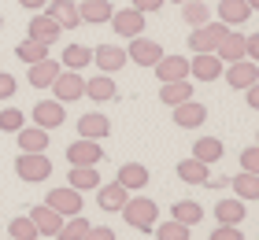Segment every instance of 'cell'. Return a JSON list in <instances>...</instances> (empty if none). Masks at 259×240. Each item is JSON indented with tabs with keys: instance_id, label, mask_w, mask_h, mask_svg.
I'll list each match as a JSON object with an SVG mask.
<instances>
[{
	"instance_id": "34",
	"label": "cell",
	"mask_w": 259,
	"mask_h": 240,
	"mask_svg": "<svg viewBox=\"0 0 259 240\" xmlns=\"http://www.w3.org/2000/svg\"><path fill=\"white\" fill-rule=\"evenodd\" d=\"M193 159H200V163H219L222 159V140L219 137H200L196 144H193Z\"/></svg>"
},
{
	"instance_id": "2",
	"label": "cell",
	"mask_w": 259,
	"mask_h": 240,
	"mask_svg": "<svg viewBox=\"0 0 259 240\" xmlns=\"http://www.w3.org/2000/svg\"><path fill=\"white\" fill-rule=\"evenodd\" d=\"M15 174L22 177V181L37 185V181H45V177H52V159H49L45 152H19Z\"/></svg>"
},
{
	"instance_id": "41",
	"label": "cell",
	"mask_w": 259,
	"mask_h": 240,
	"mask_svg": "<svg viewBox=\"0 0 259 240\" xmlns=\"http://www.w3.org/2000/svg\"><path fill=\"white\" fill-rule=\"evenodd\" d=\"M241 170L259 174V144H255V148H244V152H241Z\"/></svg>"
},
{
	"instance_id": "24",
	"label": "cell",
	"mask_w": 259,
	"mask_h": 240,
	"mask_svg": "<svg viewBox=\"0 0 259 240\" xmlns=\"http://www.w3.org/2000/svg\"><path fill=\"white\" fill-rule=\"evenodd\" d=\"M244 214H248V207H244V200H237V196L215 203V218H219V225H241Z\"/></svg>"
},
{
	"instance_id": "38",
	"label": "cell",
	"mask_w": 259,
	"mask_h": 240,
	"mask_svg": "<svg viewBox=\"0 0 259 240\" xmlns=\"http://www.w3.org/2000/svg\"><path fill=\"white\" fill-rule=\"evenodd\" d=\"M8 236L11 240H37V225L30 222V214H19V218L8 222Z\"/></svg>"
},
{
	"instance_id": "25",
	"label": "cell",
	"mask_w": 259,
	"mask_h": 240,
	"mask_svg": "<svg viewBox=\"0 0 259 240\" xmlns=\"http://www.w3.org/2000/svg\"><path fill=\"white\" fill-rule=\"evenodd\" d=\"M60 59H41V63H33L30 67V85L33 89H49L56 78H60Z\"/></svg>"
},
{
	"instance_id": "36",
	"label": "cell",
	"mask_w": 259,
	"mask_h": 240,
	"mask_svg": "<svg viewBox=\"0 0 259 240\" xmlns=\"http://www.w3.org/2000/svg\"><path fill=\"white\" fill-rule=\"evenodd\" d=\"M182 19L189 22V26H204V22H211V8L204 4V0H185L182 4Z\"/></svg>"
},
{
	"instance_id": "23",
	"label": "cell",
	"mask_w": 259,
	"mask_h": 240,
	"mask_svg": "<svg viewBox=\"0 0 259 240\" xmlns=\"http://www.w3.org/2000/svg\"><path fill=\"white\" fill-rule=\"evenodd\" d=\"M30 222L37 225V236H56L63 225V214H56L52 207H33L30 211Z\"/></svg>"
},
{
	"instance_id": "10",
	"label": "cell",
	"mask_w": 259,
	"mask_h": 240,
	"mask_svg": "<svg viewBox=\"0 0 259 240\" xmlns=\"http://www.w3.org/2000/svg\"><path fill=\"white\" fill-rule=\"evenodd\" d=\"M67 159H70V166H97V163L104 159V148H100V140L78 137V140L67 148Z\"/></svg>"
},
{
	"instance_id": "50",
	"label": "cell",
	"mask_w": 259,
	"mask_h": 240,
	"mask_svg": "<svg viewBox=\"0 0 259 240\" xmlns=\"http://www.w3.org/2000/svg\"><path fill=\"white\" fill-rule=\"evenodd\" d=\"M0 26H4V15H0Z\"/></svg>"
},
{
	"instance_id": "16",
	"label": "cell",
	"mask_w": 259,
	"mask_h": 240,
	"mask_svg": "<svg viewBox=\"0 0 259 240\" xmlns=\"http://www.w3.org/2000/svg\"><path fill=\"white\" fill-rule=\"evenodd\" d=\"M108 133H111V118H104L100 111H89V115L78 118V137H85V140H104Z\"/></svg>"
},
{
	"instance_id": "33",
	"label": "cell",
	"mask_w": 259,
	"mask_h": 240,
	"mask_svg": "<svg viewBox=\"0 0 259 240\" xmlns=\"http://www.w3.org/2000/svg\"><path fill=\"white\" fill-rule=\"evenodd\" d=\"M89 63H93V48H85V44H67V48H63L60 67H67V70H81V67H89Z\"/></svg>"
},
{
	"instance_id": "8",
	"label": "cell",
	"mask_w": 259,
	"mask_h": 240,
	"mask_svg": "<svg viewBox=\"0 0 259 240\" xmlns=\"http://www.w3.org/2000/svg\"><path fill=\"white\" fill-rule=\"evenodd\" d=\"M226 63L215 56V52H196V59H189V78L196 81H219Z\"/></svg>"
},
{
	"instance_id": "40",
	"label": "cell",
	"mask_w": 259,
	"mask_h": 240,
	"mask_svg": "<svg viewBox=\"0 0 259 240\" xmlns=\"http://www.w3.org/2000/svg\"><path fill=\"white\" fill-rule=\"evenodd\" d=\"M22 126H26V118H22L19 107H4V111H0V129H4V133H19Z\"/></svg>"
},
{
	"instance_id": "42",
	"label": "cell",
	"mask_w": 259,
	"mask_h": 240,
	"mask_svg": "<svg viewBox=\"0 0 259 240\" xmlns=\"http://www.w3.org/2000/svg\"><path fill=\"white\" fill-rule=\"evenodd\" d=\"M207 240H244V233H241V225H219Z\"/></svg>"
},
{
	"instance_id": "29",
	"label": "cell",
	"mask_w": 259,
	"mask_h": 240,
	"mask_svg": "<svg viewBox=\"0 0 259 240\" xmlns=\"http://www.w3.org/2000/svg\"><path fill=\"white\" fill-rule=\"evenodd\" d=\"M178 177H182V181L185 185H207V163H200V159H193V155H189V159H182L178 163Z\"/></svg>"
},
{
	"instance_id": "44",
	"label": "cell",
	"mask_w": 259,
	"mask_h": 240,
	"mask_svg": "<svg viewBox=\"0 0 259 240\" xmlns=\"http://www.w3.org/2000/svg\"><path fill=\"white\" fill-rule=\"evenodd\" d=\"M244 59H252V63H259V33H252V37H244Z\"/></svg>"
},
{
	"instance_id": "13",
	"label": "cell",
	"mask_w": 259,
	"mask_h": 240,
	"mask_svg": "<svg viewBox=\"0 0 259 240\" xmlns=\"http://www.w3.org/2000/svg\"><path fill=\"white\" fill-rule=\"evenodd\" d=\"M45 15H52L56 22H60V30H78L81 26L74 0H49V4H45Z\"/></svg>"
},
{
	"instance_id": "14",
	"label": "cell",
	"mask_w": 259,
	"mask_h": 240,
	"mask_svg": "<svg viewBox=\"0 0 259 240\" xmlns=\"http://www.w3.org/2000/svg\"><path fill=\"white\" fill-rule=\"evenodd\" d=\"M26 30H30L26 37H30V41H41V44H52V41L63 33V30H60V22H56L52 15H45V11L30 19V26H26Z\"/></svg>"
},
{
	"instance_id": "15",
	"label": "cell",
	"mask_w": 259,
	"mask_h": 240,
	"mask_svg": "<svg viewBox=\"0 0 259 240\" xmlns=\"http://www.w3.org/2000/svg\"><path fill=\"white\" fill-rule=\"evenodd\" d=\"M170 111H174V122H178L182 129H196V126L207 122V107L196 104V100H185L178 107H170Z\"/></svg>"
},
{
	"instance_id": "28",
	"label": "cell",
	"mask_w": 259,
	"mask_h": 240,
	"mask_svg": "<svg viewBox=\"0 0 259 240\" xmlns=\"http://www.w3.org/2000/svg\"><path fill=\"white\" fill-rule=\"evenodd\" d=\"M15 137H19L22 152H45L49 148V129H41V126H22Z\"/></svg>"
},
{
	"instance_id": "32",
	"label": "cell",
	"mask_w": 259,
	"mask_h": 240,
	"mask_svg": "<svg viewBox=\"0 0 259 240\" xmlns=\"http://www.w3.org/2000/svg\"><path fill=\"white\" fill-rule=\"evenodd\" d=\"M85 96H89V100H97V104L115 100V81H111V74H97V78H89V81H85Z\"/></svg>"
},
{
	"instance_id": "27",
	"label": "cell",
	"mask_w": 259,
	"mask_h": 240,
	"mask_svg": "<svg viewBox=\"0 0 259 240\" xmlns=\"http://www.w3.org/2000/svg\"><path fill=\"white\" fill-rule=\"evenodd\" d=\"M67 181H70V188H78V192H97L104 185L100 174H97V166H70Z\"/></svg>"
},
{
	"instance_id": "30",
	"label": "cell",
	"mask_w": 259,
	"mask_h": 240,
	"mask_svg": "<svg viewBox=\"0 0 259 240\" xmlns=\"http://www.w3.org/2000/svg\"><path fill=\"white\" fill-rule=\"evenodd\" d=\"M233 196L237 200H244V203H252V200H259V174H248V170H241L237 177H233Z\"/></svg>"
},
{
	"instance_id": "39",
	"label": "cell",
	"mask_w": 259,
	"mask_h": 240,
	"mask_svg": "<svg viewBox=\"0 0 259 240\" xmlns=\"http://www.w3.org/2000/svg\"><path fill=\"white\" fill-rule=\"evenodd\" d=\"M156 229V240H189V225H182V222H156L152 225Z\"/></svg>"
},
{
	"instance_id": "26",
	"label": "cell",
	"mask_w": 259,
	"mask_h": 240,
	"mask_svg": "<svg viewBox=\"0 0 259 240\" xmlns=\"http://www.w3.org/2000/svg\"><path fill=\"white\" fill-rule=\"evenodd\" d=\"M159 100L167 104V107H178V104H185V100H193V81H189V78H182V81H163Z\"/></svg>"
},
{
	"instance_id": "35",
	"label": "cell",
	"mask_w": 259,
	"mask_h": 240,
	"mask_svg": "<svg viewBox=\"0 0 259 240\" xmlns=\"http://www.w3.org/2000/svg\"><path fill=\"white\" fill-rule=\"evenodd\" d=\"M15 56L22 59V63H30V67H33V63H41V59H49V44H41V41H30V37H26V41H19V44H15Z\"/></svg>"
},
{
	"instance_id": "37",
	"label": "cell",
	"mask_w": 259,
	"mask_h": 240,
	"mask_svg": "<svg viewBox=\"0 0 259 240\" xmlns=\"http://www.w3.org/2000/svg\"><path fill=\"white\" fill-rule=\"evenodd\" d=\"M89 218H81V214H74V218H63V225H60V233H56V240H81L89 233Z\"/></svg>"
},
{
	"instance_id": "5",
	"label": "cell",
	"mask_w": 259,
	"mask_h": 240,
	"mask_svg": "<svg viewBox=\"0 0 259 240\" xmlns=\"http://www.w3.org/2000/svg\"><path fill=\"white\" fill-rule=\"evenodd\" d=\"M45 207H52L56 214H63V218H74V214H81V207H85V203H81V192L78 188H52L49 196H45Z\"/></svg>"
},
{
	"instance_id": "20",
	"label": "cell",
	"mask_w": 259,
	"mask_h": 240,
	"mask_svg": "<svg viewBox=\"0 0 259 240\" xmlns=\"http://www.w3.org/2000/svg\"><path fill=\"white\" fill-rule=\"evenodd\" d=\"M126 200H130V192H126L119 181L100 185V188H97V207H100V211H108V214H111V211H122V207H126Z\"/></svg>"
},
{
	"instance_id": "7",
	"label": "cell",
	"mask_w": 259,
	"mask_h": 240,
	"mask_svg": "<svg viewBox=\"0 0 259 240\" xmlns=\"http://www.w3.org/2000/svg\"><path fill=\"white\" fill-rule=\"evenodd\" d=\"M30 118H33V126H41V129H60L67 111H63V104L52 96V100H37V104H33Z\"/></svg>"
},
{
	"instance_id": "31",
	"label": "cell",
	"mask_w": 259,
	"mask_h": 240,
	"mask_svg": "<svg viewBox=\"0 0 259 240\" xmlns=\"http://www.w3.org/2000/svg\"><path fill=\"white\" fill-rule=\"evenodd\" d=\"M170 218L182 222V225H196V222H204V207H200L196 200H178L170 207Z\"/></svg>"
},
{
	"instance_id": "19",
	"label": "cell",
	"mask_w": 259,
	"mask_h": 240,
	"mask_svg": "<svg viewBox=\"0 0 259 240\" xmlns=\"http://www.w3.org/2000/svg\"><path fill=\"white\" fill-rule=\"evenodd\" d=\"M115 181H119L126 192H141V188L148 185V166H145V163H122Z\"/></svg>"
},
{
	"instance_id": "51",
	"label": "cell",
	"mask_w": 259,
	"mask_h": 240,
	"mask_svg": "<svg viewBox=\"0 0 259 240\" xmlns=\"http://www.w3.org/2000/svg\"><path fill=\"white\" fill-rule=\"evenodd\" d=\"M174 4H185V0H174Z\"/></svg>"
},
{
	"instance_id": "46",
	"label": "cell",
	"mask_w": 259,
	"mask_h": 240,
	"mask_svg": "<svg viewBox=\"0 0 259 240\" xmlns=\"http://www.w3.org/2000/svg\"><path fill=\"white\" fill-rule=\"evenodd\" d=\"M167 0H134V8L141 11V15H152V11H159Z\"/></svg>"
},
{
	"instance_id": "47",
	"label": "cell",
	"mask_w": 259,
	"mask_h": 240,
	"mask_svg": "<svg viewBox=\"0 0 259 240\" xmlns=\"http://www.w3.org/2000/svg\"><path fill=\"white\" fill-rule=\"evenodd\" d=\"M244 104H248L252 111H259V81H255V85H248V89H244Z\"/></svg>"
},
{
	"instance_id": "17",
	"label": "cell",
	"mask_w": 259,
	"mask_h": 240,
	"mask_svg": "<svg viewBox=\"0 0 259 240\" xmlns=\"http://www.w3.org/2000/svg\"><path fill=\"white\" fill-rule=\"evenodd\" d=\"M74 4H78V19L93 22V26H100V22H108L115 15L111 0H74Z\"/></svg>"
},
{
	"instance_id": "12",
	"label": "cell",
	"mask_w": 259,
	"mask_h": 240,
	"mask_svg": "<svg viewBox=\"0 0 259 240\" xmlns=\"http://www.w3.org/2000/svg\"><path fill=\"white\" fill-rule=\"evenodd\" d=\"M226 81H230V89H248L259 81V63H252V59H237V63H230L226 70Z\"/></svg>"
},
{
	"instance_id": "22",
	"label": "cell",
	"mask_w": 259,
	"mask_h": 240,
	"mask_svg": "<svg viewBox=\"0 0 259 240\" xmlns=\"http://www.w3.org/2000/svg\"><path fill=\"white\" fill-rule=\"evenodd\" d=\"M215 56L222 59V63H237V59H244V33L226 30L222 41H219V48H215Z\"/></svg>"
},
{
	"instance_id": "4",
	"label": "cell",
	"mask_w": 259,
	"mask_h": 240,
	"mask_svg": "<svg viewBox=\"0 0 259 240\" xmlns=\"http://www.w3.org/2000/svg\"><path fill=\"white\" fill-rule=\"evenodd\" d=\"M49 89L60 104H70V100H81V96H85V78H81V70H60V78H56Z\"/></svg>"
},
{
	"instance_id": "49",
	"label": "cell",
	"mask_w": 259,
	"mask_h": 240,
	"mask_svg": "<svg viewBox=\"0 0 259 240\" xmlns=\"http://www.w3.org/2000/svg\"><path fill=\"white\" fill-rule=\"evenodd\" d=\"M248 8H252V11H259V0H248Z\"/></svg>"
},
{
	"instance_id": "48",
	"label": "cell",
	"mask_w": 259,
	"mask_h": 240,
	"mask_svg": "<svg viewBox=\"0 0 259 240\" xmlns=\"http://www.w3.org/2000/svg\"><path fill=\"white\" fill-rule=\"evenodd\" d=\"M49 0H19V8H30V11H41Z\"/></svg>"
},
{
	"instance_id": "43",
	"label": "cell",
	"mask_w": 259,
	"mask_h": 240,
	"mask_svg": "<svg viewBox=\"0 0 259 240\" xmlns=\"http://www.w3.org/2000/svg\"><path fill=\"white\" fill-rule=\"evenodd\" d=\"M81 240H119V236H115L111 225H89V233L81 236Z\"/></svg>"
},
{
	"instance_id": "21",
	"label": "cell",
	"mask_w": 259,
	"mask_h": 240,
	"mask_svg": "<svg viewBox=\"0 0 259 240\" xmlns=\"http://www.w3.org/2000/svg\"><path fill=\"white\" fill-rule=\"evenodd\" d=\"M248 15H252L248 0H219V19H222V26H244Z\"/></svg>"
},
{
	"instance_id": "3",
	"label": "cell",
	"mask_w": 259,
	"mask_h": 240,
	"mask_svg": "<svg viewBox=\"0 0 259 240\" xmlns=\"http://www.w3.org/2000/svg\"><path fill=\"white\" fill-rule=\"evenodd\" d=\"M126 59L130 63H137V67H156L159 59H163V44L159 41H152V37H130V48H126Z\"/></svg>"
},
{
	"instance_id": "9",
	"label": "cell",
	"mask_w": 259,
	"mask_h": 240,
	"mask_svg": "<svg viewBox=\"0 0 259 240\" xmlns=\"http://www.w3.org/2000/svg\"><path fill=\"white\" fill-rule=\"evenodd\" d=\"M108 22H111V30L119 33V37H141V33H145V15H141L137 8H122V11H115Z\"/></svg>"
},
{
	"instance_id": "11",
	"label": "cell",
	"mask_w": 259,
	"mask_h": 240,
	"mask_svg": "<svg viewBox=\"0 0 259 240\" xmlns=\"http://www.w3.org/2000/svg\"><path fill=\"white\" fill-rule=\"evenodd\" d=\"M93 63L100 67V74H115L130 59H126V48H119V44H97L93 48Z\"/></svg>"
},
{
	"instance_id": "18",
	"label": "cell",
	"mask_w": 259,
	"mask_h": 240,
	"mask_svg": "<svg viewBox=\"0 0 259 240\" xmlns=\"http://www.w3.org/2000/svg\"><path fill=\"white\" fill-rule=\"evenodd\" d=\"M152 70H156V78H159V81H182V78H189V59H182V56H167V52H163V59H159V63L152 67Z\"/></svg>"
},
{
	"instance_id": "6",
	"label": "cell",
	"mask_w": 259,
	"mask_h": 240,
	"mask_svg": "<svg viewBox=\"0 0 259 240\" xmlns=\"http://www.w3.org/2000/svg\"><path fill=\"white\" fill-rule=\"evenodd\" d=\"M226 30H230V26H222V22H204V26H193V30H189V48H193V56H196V52H215Z\"/></svg>"
},
{
	"instance_id": "1",
	"label": "cell",
	"mask_w": 259,
	"mask_h": 240,
	"mask_svg": "<svg viewBox=\"0 0 259 240\" xmlns=\"http://www.w3.org/2000/svg\"><path fill=\"white\" fill-rule=\"evenodd\" d=\"M122 218L130 229H141V233H148L152 225L159 222V207L152 203L148 196H130L126 200V207H122Z\"/></svg>"
},
{
	"instance_id": "45",
	"label": "cell",
	"mask_w": 259,
	"mask_h": 240,
	"mask_svg": "<svg viewBox=\"0 0 259 240\" xmlns=\"http://www.w3.org/2000/svg\"><path fill=\"white\" fill-rule=\"evenodd\" d=\"M15 78H11V74H4V70H0V100H8V96H15Z\"/></svg>"
}]
</instances>
